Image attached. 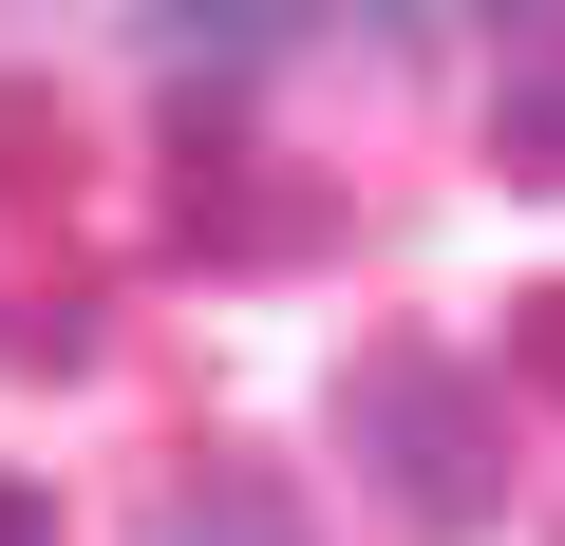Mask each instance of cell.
I'll use <instances>...</instances> for the list:
<instances>
[{
	"label": "cell",
	"instance_id": "277c9868",
	"mask_svg": "<svg viewBox=\"0 0 565 546\" xmlns=\"http://www.w3.org/2000/svg\"><path fill=\"white\" fill-rule=\"evenodd\" d=\"M0 358H20V377H76V358H95V302H20V321H0Z\"/></svg>",
	"mask_w": 565,
	"mask_h": 546
},
{
	"label": "cell",
	"instance_id": "5b68a950",
	"mask_svg": "<svg viewBox=\"0 0 565 546\" xmlns=\"http://www.w3.org/2000/svg\"><path fill=\"white\" fill-rule=\"evenodd\" d=\"M509 358H527V377L565 396V283H546V302H509Z\"/></svg>",
	"mask_w": 565,
	"mask_h": 546
},
{
	"label": "cell",
	"instance_id": "6da1fadb",
	"mask_svg": "<svg viewBox=\"0 0 565 546\" xmlns=\"http://www.w3.org/2000/svg\"><path fill=\"white\" fill-rule=\"evenodd\" d=\"M340 452H359L377 508L434 527V546L509 527V377H471L452 340H359V358H340Z\"/></svg>",
	"mask_w": 565,
	"mask_h": 546
},
{
	"label": "cell",
	"instance_id": "8992f818",
	"mask_svg": "<svg viewBox=\"0 0 565 546\" xmlns=\"http://www.w3.org/2000/svg\"><path fill=\"white\" fill-rule=\"evenodd\" d=\"M0 546H57V508H39V490H20V471H0Z\"/></svg>",
	"mask_w": 565,
	"mask_h": 546
},
{
	"label": "cell",
	"instance_id": "3957f363",
	"mask_svg": "<svg viewBox=\"0 0 565 546\" xmlns=\"http://www.w3.org/2000/svg\"><path fill=\"white\" fill-rule=\"evenodd\" d=\"M151 546H302V508H282L264 471H189V490L151 508Z\"/></svg>",
	"mask_w": 565,
	"mask_h": 546
},
{
	"label": "cell",
	"instance_id": "7a4b0ae2",
	"mask_svg": "<svg viewBox=\"0 0 565 546\" xmlns=\"http://www.w3.org/2000/svg\"><path fill=\"white\" fill-rule=\"evenodd\" d=\"M490 151H509V189H565V20L509 39V76H490Z\"/></svg>",
	"mask_w": 565,
	"mask_h": 546
}]
</instances>
